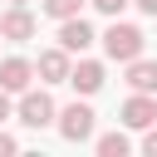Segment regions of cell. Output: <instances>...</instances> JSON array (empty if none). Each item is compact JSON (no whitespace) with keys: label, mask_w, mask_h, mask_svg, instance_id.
<instances>
[{"label":"cell","mask_w":157,"mask_h":157,"mask_svg":"<svg viewBox=\"0 0 157 157\" xmlns=\"http://www.w3.org/2000/svg\"><path fill=\"white\" fill-rule=\"evenodd\" d=\"M142 44H147V34H142L137 25L113 20V25L103 29V54H108V59H118V64H132V59L142 54Z\"/></svg>","instance_id":"6da1fadb"},{"label":"cell","mask_w":157,"mask_h":157,"mask_svg":"<svg viewBox=\"0 0 157 157\" xmlns=\"http://www.w3.org/2000/svg\"><path fill=\"white\" fill-rule=\"evenodd\" d=\"M15 118H20L25 128H34V132H39V128H49V123L59 118V108H54V98H49L44 88H25V93H20V103H15Z\"/></svg>","instance_id":"7a4b0ae2"},{"label":"cell","mask_w":157,"mask_h":157,"mask_svg":"<svg viewBox=\"0 0 157 157\" xmlns=\"http://www.w3.org/2000/svg\"><path fill=\"white\" fill-rule=\"evenodd\" d=\"M93 123H98V113H93L88 103H69V108H59V118H54V128H59L64 142H88V137H93Z\"/></svg>","instance_id":"3957f363"},{"label":"cell","mask_w":157,"mask_h":157,"mask_svg":"<svg viewBox=\"0 0 157 157\" xmlns=\"http://www.w3.org/2000/svg\"><path fill=\"white\" fill-rule=\"evenodd\" d=\"M69 69H74V54H69L64 44H54V49H44V54L34 59V74H39L44 83H69Z\"/></svg>","instance_id":"277c9868"},{"label":"cell","mask_w":157,"mask_h":157,"mask_svg":"<svg viewBox=\"0 0 157 157\" xmlns=\"http://www.w3.org/2000/svg\"><path fill=\"white\" fill-rule=\"evenodd\" d=\"M34 15L25 10V5H10L5 15H0V39H15V44H25V39H34Z\"/></svg>","instance_id":"5b68a950"},{"label":"cell","mask_w":157,"mask_h":157,"mask_svg":"<svg viewBox=\"0 0 157 157\" xmlns=\"http://www.w3.org/2000/svg\"><path fill=\"white\" fill-rule=\"evenodd\" d=\"M93 39H98V34H93V25H88L83 15H69V20H59V44H64L69 54H83Z\"/></svg>","instance_id":"8992f818"},{"label":"cell","mask_w":157,"mask_h":157,"mask_svg":"<svg viewBox=\"0 0 157 157\" xmlns=\"http://www.w3.org/2000/svg\"><path fill=\"white\" fill-rule=\"evenodd\" d=\"M152 123H157V98H152V93H132V98L123 103V128H137V132H142V128H152Z\"/></svg>","instance_id":"52a82bcc"},{"label":"cell","mask_w":157,"mask_h":157,"mask_svg":"<svg viewBox=\"0 0 157 157\" xmlns=\"http://www.w3.org/2000/svg\"><path fill=\"white\" fill-rule=\"evenodd\" d=\"M29 78H34V64H29V59L10 54V59L0 64V88H5V93H25V88H29Z\"/></svg>","instance_id":"ba28073f"},{"label":"cell","mask_w":157,"mask_h":157,"mask_svg":"<svg viewBox=\"0 0 157 157\" xmlns=\"http://www.w3.org/2000/svg\"><path fill=\"white\" fill-rule=\"evenodd\" d=\"M69 83H74L83 98H93V93L103 88V64H98V59H78V64L69 69Z\"/></svg>","instance_id":"9c48e42d"},{"label":"cell","mask_w":157,"mask_h":157,"mask_svg":"<svg viewBox=\"0 0 157 157\" xmlns=\"http://www.w3.org/2000/svg\"><path fill=\"white\" fill-rule=\"evenodd\" d=\"M128 88L132 93H157V59H132L128 64Z\"/></svg>","instance_id":"30bf717a"},{"label":"cell","mask_w":157,"mask_h":157,"mask_svg":"<svg viewBox=\"0 0 157 157\" xmlns=\"http://www.w3.org/2000/svg\"><path fill=\"white\" fill-rule=\"evenodd\" d=\"M93 147H98V157H128V147H132V142H128V132H103Z\"/></svg>","instance_id":"8fae6325"},{"label":"cell","mask_w":157,"mask_h":157,"mask_svg":"<svg viewBox=\"0 0 157 157\" xmlns=\"http://www.w3.org/2000/svg\"><path fill=\"white\" fill-rule=\"evenodd\" d=\"M88 0H39V10L49 15V20H69V15H78Z\"/></svg>","instance_id":"7c38bea8"},{"label":"cell","mask_w":157,"mask_h":157,"mask_svg":"<svg viewBox=\"0 0 157 157\" xmlns=\"http://www.w3.org/2000/svg\"><path fill=\"white\" fill-rule=\"evenodd\" d=\"M88 5H93L98 15H113V20H118V15H123V10L132 5V0H88Z\"/></svg>","instance_id":"4fadbf2b"},{"label":"cell","mask_w":157,"mask_h":157,"mask_svg":"<svg viewBox=\"0 0 157 157\" xmlns=\"http://www.w3.org/2000/svg\"><path fill=\"white\" fill-rule=\"evenodd\" d=\"M142 152H147V157H157V123H152V128H142Z\"/></svg>","instance_id":"5bb4252c"},{"label":"cell","mask_w":157,"mask_h":157,"mask_svg":"<svg viewBox=\"0 0 157 157\" xmlns=\"http://www.w3.org/2000/svg\"><path fill=\"white\" fill-rule=\"evenodd\" d=\"M15 147H20V142H15V137H10V132H0V157H10V152H15Z\"/></svg>","instance_id":"9a60e30c"},{"label":"cell","mask_w":157,"mask_h":157,"mask_svg":"<svg viewBox=\"0 0 157 157\" xmlns=\"http://www.w3.org/2000/svg\"><path fill=\"white\" fill-rule=\"evenodd\" d=\"M10 113H15V108H10V93H5V88H0V123H5V118H10Z\"/></svg>","instance_id":"2e32d148"},{"label":"cell","mask_w":157,"mask_h":157,"mask_svg":"<svg viewBox=\"0 0 157 157\" xmlns=\"http://www.w3.org/2000/svg\"><path fill=\"white\" fill-rule=\"evenodd\" d=\"M132 5H137L142 15H157V0H132Z\"/></svg>","instance_id":"e0dca14e"},{"label":"cell","mask_w":157,"mask_h":157,"mask_svg":"<svg viewBox=\"0 0 157 157\" xmlns=\"http://www.w3.org/2000/svg\"><path fill=\"white\" fill-rule=\"evenodd\" d=\"M10 5H29V0H10Z\"/></svg>","instance_id":"ac0fdd59"}]
</instances>
